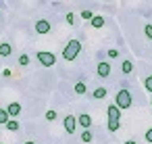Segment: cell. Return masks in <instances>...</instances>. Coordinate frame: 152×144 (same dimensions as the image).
Here are the masks:
<instances>
[{"label": "cell", "instance_id": "obj_1", "mask_svg": "<svg viewBox=\"0 0 152 144\" xmlns=\"http://www.w3.org/2000/svg\"><path fill=\"white\" fill-rule=\"evenodd\" d=\"M106 115H108V132L115 134V132L121 127V109H119L115 102H110V104L106 107Z\"/></svg>", "mask_w": 152, "mask_h": 144}, {"label": "cell", "instance_id": "obj_2", "mask_svg": "<svg viewBox=\"0 0 152 144\" xmlns=\"http://www.w3.org/2000/svg\"><path fill=\"white\" fill-rule=\"evenodd\" d=\"M79 52H81V40H79V38H73V40H69V42L65 44V48H63V59H65V61H73Z\"/></svg>", "mask_w": 152, "mask_h": 144}, {"label": "cell", "instance_id": "obj_3", "mask_svg": "<svg viewBox=\"0 0 152 144\" xmlns=\"http://www.w3.org/2000/svg\"><path fill=\"white\" fill-rule=\"evenodd\" d=\"M115 104H117L121 111H125V109H131V104H133L131 90H127V88H121V90L115 94Z\"/></svg>", "mask_w": 152, "mask_h": 144}, {"label": "cell", "instance_id": "obj_4", "mask_svg": "<svg viewBox=\"0 0 152 144\" xmlns=\"http://www.w3.org/2000/svg\"><path fill=\"white\" fill-rule=\"evenodd\" d=\"M36 59H38L40 65H44V67H54V63H56V57H54L50 50H40V52H36Z\"/></svg>", "mask_w": 152, "mask_h": 144}, {"label": "cell", "instance_id": "obj_5", "mask_svg": "<svg viewBox=\"0 0 152 144\" xmlns=\"http://www.w3.org/2000/svg\"><path fill=\"white\" fill-rule=\"evenodd\" d=\"M34 29H36V34H38V36H46V34H50L52 23H50L48 19H38V21H36V25H34Z\"/></svg>", "mask_w": 152, "mask_h": 144}, {"label": "cell", "instance_id": "obj_6", "mask_svg": "<svg viewBox=\"0 0 152 144\" xmlns=\"http://www.w3.org/2000/svg\"><path fill=\"white\" fill-rule=\"evenodd\" d=\"M110 71H113V67H110L108 61H98V65H96V73H98V77L106 79V77L110 75Z\"/></svg>", "mask_w": 152, "mask_h": 144}, {"label": "cell", "instance_id": "obj_7", "mask_svg": "<svg viewBox=\"0 0 152 144\" xmlns=\"http://www.w3.org/2000/svg\"><path fill=\"white\" fill-rule=\"evenodd\" d=\"M63 125H65V132L67 134H75L77 132V117L75 115H65Z\"/></svg>", "mask_w": 152, "mask_h": 144}, {"label": "cell", "instance_id": "obj_8", "mask_svg": "<svg viewBox=\"0 0 152 144\" xmlns=\"http://www.w3.org/2000/svg\"><path fill=\"white\" fill-rule=\"evenodd\" d=\"M92 123H94V121H92V115H90V113H79V115H77V125H81L83 129H90Z\"/></svg>", "mask_w": 152, "mask_h": 144}, {"label": "cell", "instance_id": "obj_9", "mask_svg": "<svg viewBox=\"0 0 152 144\" xmlns=\"http://www.w3.org/2000/svg\"><path fill=\"white\" fill-rule=\"evenodd\" d=\"M4 109H7V113H9V117H11V119H17L23 107H21L19 102H9V104H7Z\"/></svg>", "mask_w": 152, "mask_h": 144}, {"label": "cell", "instance_id": "obj_10", "mask_svg": "<svg viewBox=\"0 0 152 144\" xmlns=\"http://www.w3.org/2000/svg\"><path fill=\"white\" fill-rule=\"evenodd\" d=\"M131 71H133V61L131 59H125L121 63V73L123 75H131Z\"/></svg>", "mask_w": 152, "mask_h": 144}, {"label": "cell", "instance_id": "obj_11", "mask_svg": "<svg viewBox=\"0 0 152 144\" xmlns=\"http://www.w3.org/2000/svg\"><path fill=\"white\" fill-rule=\"evenodd\" d=\"M11 54H13V46H11L9 42H0V57L7 59V57H11Z\"/></svg>", "mask_w": 152, "mask_h": 144}, {"label": "cell", "instance_id": "obj_12", "mask_svg": "<svg viewBox=\"0 0 152 144\" xmlns=\"http://www.w3.org/2000/svg\"><path fill=\"white\" fill-rule=\"evenodd\" d=\"M90 25H92V27H96V29L104 27V17H102V15H94V19L90 21Z\"/></svg>", "mask_w": 152, "mask_h": 144}, {"label": "cell", "instance_id": "obj_13", "mask_svg": "<svg viewBox=\"0 0 152 144\" xmlns=\"http://www.w3.org/2000/svg\"><path fill=\"white\" fill-rule=\"evenodd\" d=\"M73 92H75V94H77V96H83V94H86V92H88V86H86V84H83V82H77V84H75V86H73Z\"/></svg>", "mask_w": 152, "mask_h": 144}, {"label": "cell", "instance_id": "obj_14", "mask_svg": "<svg viewBox=\"0 0 152 144\" xmlns=\"http://www.w3.org/2000/svg\"><path fill=\"white\" fill-rule=\"evenodd\" d=\"M104 96H106V88H102V86H98V88L92 92V98H94V100H102Z\"/></svg>", "mask_w": 152, "mask_h": 144}, {"label": "cell", "instance_id": "obj_15", "mask_svg": "<svg viewBox=\"0 0 152 144\" xmlns=\"http://www.w3.org/2000/svg\"><path fill=\"white\" fill-rule=\"evenodd\" d=\"M4 127H7L9 132H19V129H21V123H19L17 119H11V121H9V123H7Z\"/></svg>", "mask_w": 152, "mask_h": 144}, {"label": "cell", "instance_id": "obj_16", "mask_svg": "<svg viewBox=\"0 0 152 144\" xmlns=\"http://www.w3.org/2000/svg\"><path fill=\"white\" fill-rule=\"evenodd\" d=\"M92 140H94V134H92V129H83V132H81V142L90 144Z\"/></svg>", "mask_w": 152, "mask_h": 144}, {"label": "cell", "instance_id": "obj_17", "mask_svg": "<svg viewBox=\"0 0 152 144\" xmlns=\"http://www.w3.org/2000/svg\"><path fill=\"white\" fill-rule=\"evenodd\" d=\"M17 61H19V65H21V67H27V65L31 63L29 54H25V52H23V54H19V59H17Z\"/></svg>", "mask_w": 152, "mask_h": 144}, {"label": "cell", "instance_id": "obj_18", "mask_svg": "<svg viewBox=\"0 0 152 144\" xmlns=\"http://www.w3.org/2000/svg\"><path fill=\"white\" fill-rule=\"evenodd\" d=\"M9 121H11V117H9L7 109H0V123H2V125H7Z\"/></svg>", "mask_w": 152, "mask_h": 144}, {"label": "cell", "instance_id": "obj_19", "mask_svg": "<svg viewBox=\"0 0 152 144\" xmlns=\"http://www.w3.org/2000/svg\"><path fill=\"white\" fill-rule=\"evenodd\" d=\"M44 117H46V121H54V119H56V117H58V113H56V111H54V109H48V111H46V115H44Z\"/></svg>", "mask_w": 152, "mask_h": 144}, {"label": "cell", "instance_id": "obj_20", "mask_svg": "<svg viewBox=\"0 0 152 144\" xmlns=\"http://www.w3.org/2000/svg\"><path fill=\"white\" fill-rule=\"evenodd\" d=\"M144 36L148 40H152V23H144Z\"/></svg>", "mask_w": 152, "mask_h": 144}, {"label": "cell", "instance_id": "obj_21", "mask_svg": "<svg viewBox=\"0 0 152 144\" xmlns=\"http://www.w3.org/2000/svg\"><path fill=\"white\" fill-rule=\"evenodd\" d=\"M144 88H146L148 92H152V75H146V77H144Z\"/></svg>", "mask_w": 152, "mask_h": 144}, {"label": "cell", "instance_id": "obj_22", "mask_svg": "<svg viewBox=\"0 0 152 144\" xmlns=\"http://www.w3.org/2000/svg\"><path fill=\"white\" fill-rule=\"evenodd\" d=\"M81 19H88V21H92V19H94V13H92L90 9H86V11H81Z\"/></svg>", "mask_w": 152, "mask_h": 144}, {"label": "cell", "instance_id": "obj_23", "mask_svg": "<svg viewBox=\"0 0 152 144\" xmlns=\"http://www.w3.org/2000/svg\"><path fill=\"white\" fill-rule=\"evenodd\" d=\"M65 21H67V25H75V13H67Z\"/></svg>", "mask_w": 152, "mask_h": 144}, {"label": "cell", "instance_id": "obj_24", "mask_svg": "<svg viewBox=\"0 0 152 144\" xmlns=\"http://www.w3.org/2000/svg\"><path fill=\"white\" fill-rule=\"evenodd\" d=\"M106 57H108V59H117V57H119V50H117V48H108V50H106Z\"/></svg>", "mask_w": 152, "mask_h": 144}, {"label": "cell", "instance_id": "obj_25", "mask_svg": "<svg viewBox=\"0 0 152 144\" xmlns=\"http://www.w3.org/2000/svg\"><path fill=\"white\" fill-rule=\"evenodd\" d=\"M144 140H146L148 144H152V127H148V129H146V134H144Z\"/></svg>", "mask_w": 152, "mask_h": 144}, {"label": "cell", "instance_id": "obj_26", "mask_svg": "<svg viewBox=\"0 0 152 144\" xmlns=\"http://www.w3.org/2000/svg\"><path fill=\"white\" fill-rule=\"evenodd\" d=\"M11 75H13L11 69H4V71H2V77H11Z\"/></svg>", "mask_w": 152, "mask_h": 144}, {"label": "cell", "instance_id": "obj_27", "mask_svg": "<svg viewBox=\"0 0 152 144\" xmlns=\"http://www.w3.org/2000/svg\"><path fill=\"white\" fill-rule=\"evenodd\" d=\"M123 144H137V142H135V140H125Z\"/></svg>", "mask_w": 152, "mask_h": 144}, {"label": "cell", "instance_id": "obj_28", "mask_svg": "<svg viewBox=\"0 0 152 144\" xmlns=\"http://www.w3.org/2000/svg\"><path fill=\"white\" fill-rule=\"evenodd\" d=\"M23 144H36V142H34V140H25Z\"/></svg>", "mask_w": 152, "mask_h": 144}, {"label": "cell", "instance_id": "obj_29", "mask_svg": "<svg viewBox=\"0 0 152 144\" xmlns=\"http://www.w3.org/2000/svg\"><path fill=\"white\" fill-rule=\"evenodd\" d=\"M150 107H152V100H150Z\"/></svg>", "mask_w": 152, "mask_h": 144}, {"label": "cell", "instance_id": "obj_30", "mask_svg": "<svg viewBox=\"0 0 152 144\" xmlns=\"http://www.w3.org/2000/svg\"><path fill=\"white\" fill-rule=\"evenodd\" d=\"M0 144H4V142H0Z\"/></svg>", "mask_w": 152, "mask_h": 144}]
</instances>
